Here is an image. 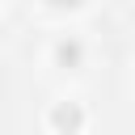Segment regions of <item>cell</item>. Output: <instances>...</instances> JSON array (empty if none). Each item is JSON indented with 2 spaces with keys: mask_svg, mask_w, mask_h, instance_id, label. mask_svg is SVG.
<instances>
[{
  "mask_svg": "<svg viewBox=\"0 0 135 135\" xmlns=\"http://www.w3.org/2000/svg\"><path fill=\"white\" fill-rule=\"evenodd\" d=\"M51 127H55V135H80L84 110H80L76 101H59V105L51 110Z\"/></svg>",
  "mask_w": 135,
  "mask_h": 135,
  "instance_id": "6da1fadb",
  "label": "cell"
},
{
  "mask_svg": "<svg viewBox=\"0 0 135 135\" xmlns=\"http://www.w3.org/2000/svg\"><path fill=\"white\" fill-rule=\"evenodd\" d=\"M51 4H59V8H76L80 0H51Z\"/></svg>",
  "mask_w": 135,
  "mask_h": 135,
  "instance_id": "3957f363",
  "label": "cell"
},
{
  "mask_svg": "<svg viewBox=\"0 0 135 135\" xmlns=\"http://www.w3.org/2000/svg\"><path fill=\"white\" fill-rule=\"evenodd\" d=\"M80 55H84V46H80L76 38H63V42L55 46V59H59L63 68H76V63H80Z\"/></svg>",
  "mask_w": 135,
  "mask_h": 135,
  "instance_id": "7a4b0ae2",
  "label": "cell"
}]
</instances>
